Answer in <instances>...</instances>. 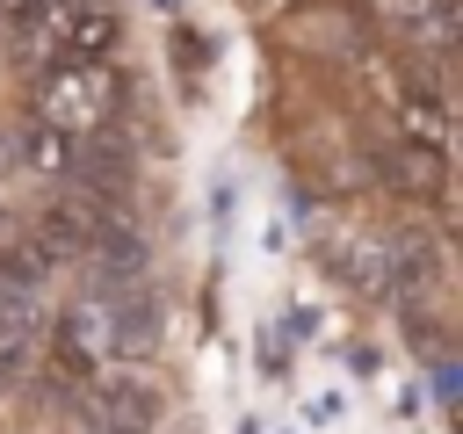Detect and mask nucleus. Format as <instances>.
<instances>
[{
	"label": "nucleus",
	"instance_id": "2",
	"mask_svg": "<svg viewBox=\"0 0 463 434\" xmlns=\"http://www.w3.org/2000/svg\"><path fill=\"white\" fill-rule=\"evenodd\" d=\"M80 420L94 427V434H152L159 427V391L145 383V376H130V369H94L87 383H80Z\"/></svg>",
	"mask_w": 463,
	"mask_h": 434
},
{
	"label": "nucleus",
	"instance_id": "5",
	"mask_svg": "<svg viewBox=\"0 0 463 434\" xmlns=\"http://www.w3.org/2000/svg\"><path fill=\"white\" fill-rule=\"evenodd\" d=\"M65 275V260H58V246L36 231V224H7V239H0V297H22V304H36L51 282Z\"/></svg>",
	"mask_w": 463,
	"mask_h": 434
},
{
	"label": "nucleus",
	"instance_id": "1",
	"mask_svg": "<svg viewBox=\"0 0 463 434\" xmlns=\"http://www.w3.org/2000/svg\"><path fill=\"white\" fill-rule=\"evenodd\" d=\"M116 65H36L29 80V123H51L65 137H94L116 123Z\"/></svg>",
	"mask_w": 463,
	"mask_h": 434
},
{
	"label": "nucleus",
	"instance_id": "3",
	"mask_svg": "<svg viewBox=\"0 0 463 434\" xmlns=\"http://www.w3.org/2000/svg\"><path fill=\"white\" fill-rule=\"evenodd\" d=\"M94 297H101V318H109V354L116 362H137V354H152L159 347V333H166V311H159V289L137 275V282H87Z\"/></svg>",
	"mask_w": 463,
	"mask_h": 434
},
{
	"label": "nucleus",
	"instance_id": "6",
	"mask_svg": "<svg viewBox=\"0 0 463 434\" xmlns=\"http://www.w3.org/2000/svg\"><path fill=\"white\" fill-rule=\"evenodd\" d=\"M72 7H80V0H7V7H0V43H14L29 65H43V51H51V36L65 29Z\"/></svg>",
	"mask_w": 463,
	"mask_h": 434
},
{
	"label": "nucleus",
	"instance_id": "14",
	"mask_svg": "<svg viewBox=\"0 0 463 434\" xmlns=\"http://www.w3.org/2000/svg\"><path fill=\"white\" fill-rule=\"evenodd\" d=\"M0 7H7V0H0Z\"/></svg>",
	"mask_w": 463,
	"mask_h": 434
},
{
	"label": "nucleus",
	"instance_id": "11",
	"mask_svg": "<svg viewBox=\"0 0 463 434\" xmlns=\"http://www.w3.org/2000/svg\"><path fill=\"white\" fill-rule=\"evenodd\" d=\"M333 260L354 275V289H369V297H383V289H391V253H383V246L347 239V246H333Z\"/></svg>",
	"mask_w": 463,
	"mask_h": 434
},
{
	"label": "nucleus",
	"instance_id": "4",
	"mask_svg": "<svg viewBox=\"0 0 463 434\" xmlns=\"http://www.w3.org/2000/svg\"><path fill=\"white\" fill-rule=\"evenodd\" d=\"M116 51H123V14L109 0H80L65 14V29L51 36L43 65H116Z\"/></svg>",
	"mask_w": 463,
	"mask_h": 434
},
{
	"label": "nucleus",
	"instance_id": "8",
	"mask_svg": "<svg viewBox=\"0 0 463 434\" xmlns=\"http://www.w3.org/2000/svg\"><path fill=\"white\" fill-rule=\"evenodd\" d=\"M36 347H43V318H36V304L0 297V383H22V376L36 369Z\"/></svg>",
	"mask_w": 463,
	"mask_h": 434
},
{
	"label": "nucleus",
	"instance_id": "13",
	"mask_svg": "<svg viewBox=\"0 0 463 434\" xmlns=\"http://www.w3.org/2000/svg\"><path fill=\"white\" fill-rule=\"evenodd\" d=\"M7 224H14V217H7V210H0V239H7Z\"/></svg>",
	"mask_w": 463,
	"mask_h": 434
},
{
	"label": "nucleus",
	"instance_id": "12",
	"mask_svg": "<svg viewBox=\"0 0 463 434\" xmlns=\"http://www.w3.org/2000/svg\"><path fill=\"white\" fill-rule=\"evenodd\" d=\"M7 166H14V159H7V137H0V174H7Z\"/></svg>",
	"mask_w": 463,
	"mask_h": 434
},
{
	"label": "nucleus",
	"instance_id": "7",
	"mask_svg": "<svg viewBox=\"0 0 463 434\" xmlns=\"http://www.w3.org/2000/svg\"><path fill=\"white\" fill-rule=\"evenodd\" d=\"M72 152H80V137H65V130H51V123H29V116H22V130L7 137V159L29 166V174H43V181H58V188H65V174H72Z\"/></svg>",
	"mask_w": 463,
	"mask_h": 434
},
{
	"label": "nucleus",
	"instance_id": "9",
	"mask_svg": "<svg viewBox=\"0 0 463 434\" xmlns=\"http://www.w3.org/2000/svg\"><path fill=\"white\" fill-rule=\"evenodd\" d=\"M376 181L391 195H441V159L420 145H383L376 152Z\"/></svg>",
	"mask_w": 463,
	"mask_h": 434
},
{
	"label": "nucleus",
	"instance_id": "10",
	"mask_svg": "<svg viewBox=\"0 0 463 434\" xmlns=\"http://www.w3.org/2000/svg\"><path fill=\"white\" fill-rule=\"evenodd\" d=\"M391 14L420 51H449L456 43V0H391Z\"/></svg>",
	"mask_w": 463,
	"mask_h": 434
}]
</instances>
